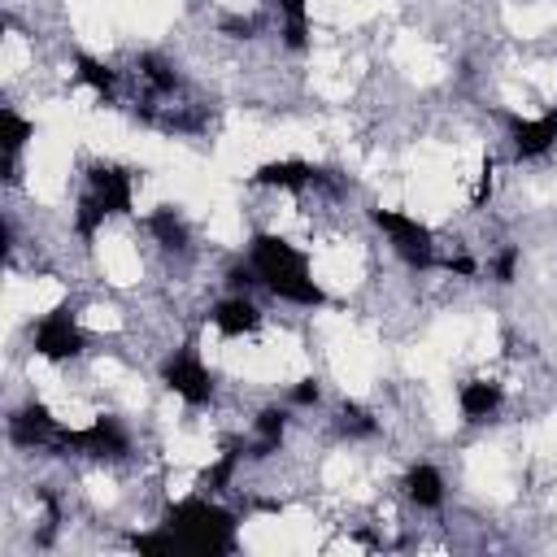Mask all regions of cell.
Here are the masks:
<instances>
[{"label":"cell","mask_w":557,"mask_h":557,"mask_svg":"<svg viewBox=\"0 0 557 557\" xmlns=\"http://www.w3.org/2000/svg\"><path fill=\"white\" fill-rule=\"evenodd\" d=\"M57 453H83V457H100V461H117L131 453V435L122 431L117 418H91L78 431H61Z\"/></svg>","instance_id":"4"},{"label":"cell","mask_w":557,"mask_h":557,"mask_svg":"<svg viewBox=\"0 0 557 557\" xmlns=\"http://www.w3.org/2000/svg\"><path fill=\"white\" fill-rule=\"evenodd\" d=\"M509 122V139L518 148V157H544L553 144H557V113H544V117H505Z\"/></svg>","instance_id":"9"},{"label":"cell","mask_w":557,"mask_h":557,"mask_svg":"<svg viewBox=\"0 0 557 557\" xmlns=\"http://www.w3.org/2000/svg\"><path fill=\"white\" fill-rule=\"evenodd\" d=\"M74 65H78V78H83L100 100H113V91H117V74H113L104 61H96V57H78Z\"/></svg>","instance_id":"18"},{"label":"cell","mask_w":557,"mask_h":557,"mask_svg":"<svg viewBox=\"0 0 557 557\" xmlns=\"http://www.w3.org/2000/svg\"><path fill=\"white\" fill-rule=\"evenodd\" d=\"M148 231L157 235V244L161 248H170V252H183L187 244H191V231H187V222L170 209V205H161L152 218H148Z\"/></svg>","instance_id":"15"},{"label":"cell","mask_w":557,"mask_h":557,"mask_svg":"<svg viewBox=\"0 0 557 557\" xmlns=\"http://www.w3.org/2000/svg\"><path fill=\"white\" fill-rule=\"evenodd\" d=\"M83 344H87V335H83V326L74 322V313H70L65 305L52 309V313H44V318L30 326V348H35L44 361H70V357L83 352Z\"/></svg>","instance_id":"6"},{"label":"cell","mask_w":557,"mask_h":557,"mask_svg":"<svg viewBox=\"0 0 557 557\" xmlns=\"http://www.w3.org/2000/svg\"><path fill=\"white\" fill-rule=\"evenodd\" d=\"M513 270H518V248H500V257L492 261L496 283H513Z\"/></svg>","instance_id":"21"},{"label":"cell","mask_w":557,"mask_h":557,"mask_svg":"<svg viewBox=\"0 0 557 557\" xmlns=\"http://www.w3.org/2000/svg\"><path fill=\"white\" fill-rule=\"evenodd\" d=\"M30 135H35L30 117H22L17 109H0V144H4V174H9V183H17V152L26 148Z\"/></svg>","instance_id":"13"},{"label":"cell","mask_w":557,"mask_h":557,"mask_svg":"<svg viewBox=\"0 0 557 557\" xmlns=\"http://www.w3.org/2000/svg\"><path fill=\"white\" fill-rule=\"evenodd\" d=\"M405 496H409L418 509H440V505H444V474H440L431 461L409 466V474H405Z\"/></svg>","instance_id":"14"},{"label":"cell","mask_w":557,"mask_h":557,"mask_svg":"<svg viewBox=\"0 0 557 557\" xmlns=\"http://www.w3.org/2000/svg\"><path fill=\"white\" fill-rule=\"evenodd\" d=\"M87 191L109 213H131V205H135V183H131V170H122V165H96L87 174Z\"/></svg>","instance_id":"8"},{"label":"cell","mask_w":557,"mask_h":557,"mask_svg":"<svg viewBox=\"0 0 557 557\" xmlns=\"http://www.w3.org/2000/svg\"><path fill=\"white\" fill-rule=\"evenodd\" d=\"M370 218H374V226L387 235L392 252H396L409 270H431V265H435V235H431L426 222H418V218H409V213H400V209H374Z\"/></svg>","instance_id":"3"},{"label":"cell","mask_w":557,"mask_h":557,"mask_svg":"<svg viewBox=\"0 0 557 557\" xmlns=\"http://www.w3.org/2000/svg\"><path fill=\"white\" fill-rule=\"evenodd\" d=\"M278 13H283V44L300 52L309 44V0H278Z\"/></svg>","instance_id":"17"},{"label":"cell","mask_w":557,"mask_h":557,"mask_svg":"<svg viewBox=\"0 0 557 557\" xmlns=\"http://www.w3.org/2000/svg\"><path fill=\"white\" fill-rule=\"evenodd\" d=\"M339 431H344V435H374L379 422H374L370 409H361V405H344V409H339Z\"/></svg>","instance_id":"20"},{"label":"cell","mask_w":557,"mask_h":557,"mask_svg":"<svg viewBox=\"0 0 557 557\" xmlns=\"http://www.w3.org/2000/svg\"><path fill=\"white\" fill-rule=\"evenodd\" d=\"M500 400H505V392H500V383H492V379H466V383L457 387V409H461L466 422H487V418H496Z\"/></svg>","instance_id":"12"},{"label":"cell","mask_w":557,"mask_h":557,"mask_svg":"<svg viewBox=\"0 0 557 557\" xmlns=\"http://www.w3.org/2000/svg\"><path fill=\"white\" fill-rule=\"evenodd\" d=\"M252 183L257 187H283V191H300V187H313V183H326L322 170H313L309 161H265L252 170Z\"/></svg>","instance_id":"10"},{"label":"cell","mask_w":557,"mask_h":557,"mask_svg":"<svg viewBox=\"0 0 557 557\" xmlns=\"http://www.w3.org/2000/svg\"><path fill=\"white\" fill-rule=\"evenodd\" d=\"M161 383L178 400H187V405H209V396H213V374H209V366L200 361V352L191 344L187 348H174L161 361Z\"/></svg>","instance_id":"5"},{"label":"cell","mask_w":557,"mask_h":557,"mask_svg":"<svg viewBox=\"0 0 557 557\" xmlns=\"http://www.w3.org/2000/svg\"><path fill=\"white\" fill-rule=\"evenodd\" d=\"M161 522L178 535L183 553H235V513H226L218 500L209 496H187V500H174Z\"/></svg>","instance_id":"2"},{"label":"cell","mask_w":557,"mask_h":557,"mask_svg":"<svg viewBox=\"0 0 557 557\" xmlns=\"http://www.w3.org/2000/svg\"><path fill=\"white\" fill-rule=\"evenodd\" d=\"M252 431H257V444H252V457H270L278 444H283V431H287V413L283 409H261L257 413V422H252Z\"/></svg>","instance_id":"16"},{"label":"cell","mask_w":557,"mask_h":557,"mask_svg":"<svg viewBox=\"0 0 557 557\" xmlns=\"http://www.w3.org/2000/svg\"><path fill=\"white\" fill-rule=\"evenodd\" d=\"M209 318H213V326H218L222 335H231V339H239V335H252V331L261 326V309L248 300V292H235V296L218 300Z\"/></svg>","instance_id":"11"},{"label":"cell","mask_w":557,"mask_h":557,"mask_svg":"<svg viewBox=\"0 0 557 557\" xmlns=\"http://www.w3.org/2000/svg\"><path fill=\"white\" fill-rule=\"evenodd\" d=\"M9 440H13L17 448H57L61 426H57V418L48 413V405L30 400V405H22V409L9 418Z\"/></svg>","instance_id":"7"},{"label":"cell","mask_w":557,"mask_h":557,"mask_svg":"<svg viewBox=\"0 0 557 557\" xmlns=\"http://www.w3.org/2000/svg\"><path fill=\"white\" fill-rule=\"evenodd\" d=\"M109 218V209L91 196V191H83V200H78V213H74V231L83 235V239H91L96 231H100V222Z\"/></svg>","instance_id":"19"},{"label":"cell","mask_w":557,"mask_h":557,"mask_svg":"<svg viewBox=\"0 0 557 557\" xmlns=\"http://www.w3.org/2000/svg\"><path fill=\"white\" fill-rule=\"evenodd\" d=\"M318 396H322L318 379H300V383L292 387V405H318Z\"/></svg>","instance_id":"22"},{"label":"cell","mask_w":557,"mask_h":557,"mask_svg":"<svg viewBox=\"0 0 557 557\" xmlns=\"http://www.w3.org/2000/svg\"><path fill=\"white\" fill-rule=\"evenodd\" d=\"M248 261H252V270H257V278H261V287H270L278 300H287V305H309V309H313V305H326V292L318 287V278H313V270H309V257H305L292 239L261 231V235L248 239Z\"/></svg>","instance_id":"1"}]
</instances>
